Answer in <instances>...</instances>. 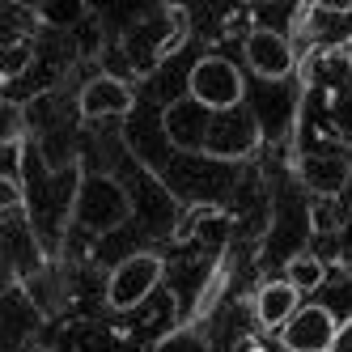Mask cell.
Instances as JSON below:
<instances>
[{"label": "cell", "instance_id": "5b68a950", "mask_svg": "<svg viewBox=\"0 0 352 352\" xmlns=\"http://www.w3.org/2000/svg\"><path fill=\"white\" fill-rule=\"evenodd\" d=\"M340 322L327 306H301L285 327H280V348L285 352H331Z\"/></svg>", "mask_w": 352, "mask_h": 352}, {"label": "cell", "instance_id": "ba28073f", "mask_svg": "<svg viewBox=\"0 0 352 352\" xmlns=\"http://www.w3.org/2000/svg\"><path fill=\"white\" fill-rule=\"evenodd\" d=\"M297 310H301V293L289 280H272L255 297V318H259V327H267V331H280Z\"/></svg>", "mask_w": 352, "mask_h": 352}, {"label": "cell", "instance_id": "52a82bcc", "mask_svg": "<svg viewBox=\"0 0 352 352\" xmlns=\"http://www.w3.org/2000/svg\"><path fill=\"white\" fill-rule=\"evenodd\" d=\"M77 107H81L85 119H123V115H132L136 98H132V89L123 85L119 77H94L81 89Z\"/></svg>", "mask_w": 352, "mask_h": 352}, {"label": "cell", "instance_id": "9a60e30c", "mask_svg": "<svg viewBox=\"0 0 352 352\" xmlns=\"http://www.w3.org/2000/svg\"><path fill=\"white\" fill-rule=\"evenodd\" d=\"M238 352H263V348H259V340H242V348H238Z\"/></svg>", "mask_w": 352, "mask_h": 352}, {"label": "cell", "instance_id": "7c38bea8", "mask_svg": "<svg viewBox=\"0 0 352 352\" xmlns=\"http://www.w3.org/2000/svg\"><path fill=\"white\" fill-rule=\"evenodd\" d=\"M26 60H30V43H13L9 52H5V72H9V77H17V72L26 68Z\"/></svg>", "mask_w": 352, "mask_h": 352}, {"label": "cell", "instance_id": "5bb4252c", "mask_svg": "<svg viewBox=\"0 0 352 352\" xmlns=\"http://www.w3.org/2000/svg\"><path fill=\"white\" fill-rule=\"evenodd\" d=\"M314 5H318L322 13H336V17H344V13H352V0H314Z\"/></svg>", "mask_w": 352, "mask_h": 352}, {"label": "cell", "instance_id": "4fadbf2b", "mask_svg": "<svg viewBox=\"0 0 352 352\" xmlns=\"http://www.w3.org/2000/svg\"><path fill=\"white\" fill-rule=\"evenodd\" d=\"M331 352H352V318H344V322H340V331H336V344H331Z\"/></svg>", "mask_w": 352, "mask_h": 352}, {"label": "cell", "instance_id": "6da1fadb", "mask_svg": "<svg viewBox=\"0 0 352 352\" xmlns=\"http://www.w3.org/2000/svg\"><path fill=\"white\" fill-rule=\"evenodd\" d=\"M162 132L174 148H183V153L217 157V162H242V157L255 153L259 140H263L259 119L246 102L230 107V111H217V107H204L191 94L162 111Z\"/></svg>", "mask_w": 352, "mask_h": 352}, {"label": "cell", "instance_id": "8992f818", "mask_svg": "<svg viewBox=\"0 0 352 352\" xmlns=\"http://www.w3.org/2000/svg\"><path fill=\"white\" fill-rule=\"evenodd\" d=\"M242 56H246V68L255 72V77H263V81H280V77L293 72V47H289V38L267 30V26L246 34Z\"/></svg>", "mask_w": 352, "mask_h": 352}, {"label": "cell", "instance_id": "8fae6325", "mask_svg": "<svg viewBox=\"0 0 352 352\" xmlns=\"http://www.w3.org/2000/svg\"><path fill=\"white\" fill-rule=\"evenodd\" d=\"M17 174H21V140L9 136V140H5V179L17 183Z\"/></svg>", "mask_w": 352, "mask_h": 352}, {"label": "cell", "instance_id": "3957f363", "mask_svg": "<svg viewBox=\"0 0 352 352\" xmlns=\"http://www.w3.org/2000/svg\"><path fill=\"white\" fill-rule=\"evenodd\" d=\"M187 94L199 98L204 107H217V111H230V107H242L246 102V85H242V68L221 60V56H204L195 60V68L187 72Z\"/></svg>", "mask_w": 352, "mask_h": 352}, {"label": "cell", "instance_id": "7a4b0ae2", "mask_svg": "<svg viewBox=\"0 0 352 352\" xmlns=\"http://www.w3.org/2000/svg\"><path fill=\"white\" fill-rule=\"evenodd\" d=\"M72 217L94 234H111L132 217V199L111 174H85L77 187V199H72Z\"/></svg>", "mask_w": 352, "mask_h": 352}, {"label": "cell", "instance_id": "30bf717a", "mask_svg": "<svg viewBox=\"0 0 352 352\" xmlns=\"http://www.w3.org/2000/svg\"><path fill=\"white\" fill-rule=\"evenodd\" d=\"M285 280H289L301 297H306V293H318V289H322L327 267H322L318 255H310V250H297V255L285 263Z\"/></svg>", "mask_w": 352, "mask_h": 352}, {"label": "cell", "instance_id": "277c9868", "mask_svg": "<svg viewBox=\"0 0 352 352\" xmlns=\"http://www.w3.org/2000/svg\"><path fill=\"white\" fill-rule=\"evenodd\" d=\"M162 280V259L157 255H128L107 280V306L111 310H136L140 301H148V293Z\"/></svg>", "mask_w": 352, "mask_h": 352}, {"label": "cell", "instance_id": "2e32d148", "mask_svg": "<svg viewBox=\"0 0 352 352\" xmlns=\"http://www.w3.org/2000/svg\"><path fill=\"white\" fill-rule=\"evenodd\" d=\"M344 157H348V166H352V144H348V148H344Z\"/></svg>", "mask_w": 352, "mask_h": 352}, {"label": "cell", "instance_id": "9c48e42d", "mask_svg": "<svg viewBox=\"0 0 352 352\" xmlns=\"http://www.w3.org/2000/svg\"><path fill=\"white\" fill-rule=\"evenodd\" d=\"M301 179H306V187L314 195H344L348 183H352V166L348 157H306V166H301Z\"/></svg>", "mask_w": 352, "mask_h": 352}]
</instances>
